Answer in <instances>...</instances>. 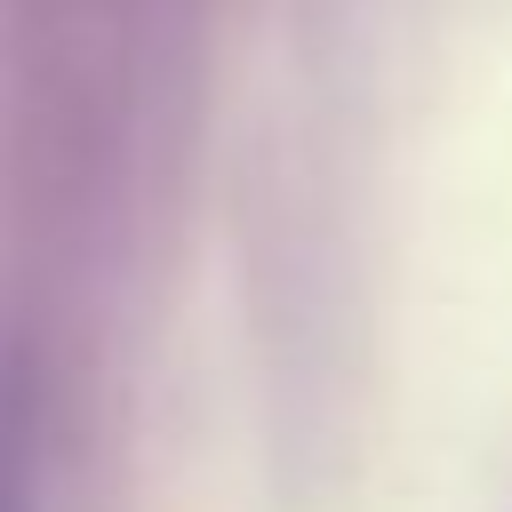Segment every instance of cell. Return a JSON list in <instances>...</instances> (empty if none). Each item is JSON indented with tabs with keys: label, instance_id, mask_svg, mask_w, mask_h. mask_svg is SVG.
Segmentation results:
<instances>
[{
	"label": "cell",
	"instance_id": "cell-1",
	"mask_svg": "<svg viewBox=\"0 0 512 512\" xmlns=\"http://www.w3.org/2000/svg\"><path fill=\"white\" fill-rule=\"evenodd\" d=\"M0 512H32V480H24V440L0 416Z\"/></svg>",
	"mask_w": 512,
	"mask_h": 512
}]
</instances>
